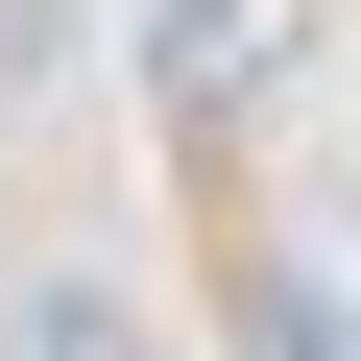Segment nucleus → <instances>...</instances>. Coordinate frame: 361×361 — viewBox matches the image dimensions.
Instances as JSON below:
<instances>
[{
    "mask_svg": "<svg viewBox=\"0 0 361 361\" xmlns=\"http://www.w3.org/2000/svg\"><path fill=\"white\" fill-rule=\"evenodd\" d=\"M0 361H145V289L121 265H25L0 289Z\"/></svg>",
    "mask_w": 361,
    "mask_h": 361,
    "instance_id": "obj_1",
    "label": "nucleus"
},
{
    "mask_svg": "<svg viewBox=\"0 0 361 361\" xmlns=\"http://www.w3.org/2000/svg\"><path fill=\"white\" fill-rule=\"evenodd\" d=\"M73 49H97V0H0V121H25V97H73Z\"/></svg>",
    "mask_w": 361,
    "mask_h": 361,
    "instance_id": "obj_2",
    "label": "nucleus"
}]
</instances>
